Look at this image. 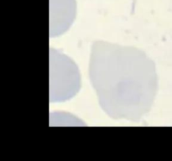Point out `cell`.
<instances>
[{
  "label": "cell",
  "mask_w": 172,
  "mask_h": 161,
  "mask_svg": "<svg viewBox=\"0 0 172 161\" xmlns=\"http://www.w3.org/2000/svg\"><path fill=\"white\" fill-rule=\"evenodd\" d=\"M89 77L100 107L113 119L139 122L150 111L158 91L155 63L135 47L95 41Z\"/></svg>",
  "instance_id": "1"
},
{
  "label": "cell",
  "mask_w": 172,
  "mask_h": 161,
  "mask_svg": "<svg viewBox=\"0 0 172 161\" xmlns=\"http://www.w3.org/2000/svg\"><path fill=\"white\" fill-rule=\"evenodd\" d=\"M80 74L72 60L56 50H50V100L71 99L80 89Z\"/></svg>",
  "instance_id": "2"
},
{
  "label": "cell",
  "mask_w": 172,
  "mask_h": 161,
  "mask_svg": "<svg viewBox=\"0 0 172 161\" xmlns=\"http://www.w3.org/2000/svg\"><path fill=\"white\" fill-rule=\"evenodd\" d=\"M76 15L75 0H51V37L66 31Z\"/></svg>",
  "instance_id": "3"
}]
</instances>
